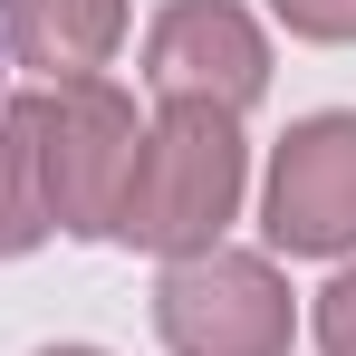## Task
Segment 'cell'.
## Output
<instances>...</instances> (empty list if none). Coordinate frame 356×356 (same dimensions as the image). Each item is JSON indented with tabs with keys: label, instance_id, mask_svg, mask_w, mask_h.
Listing matches in <instances>:
<instances>
[{
	"label": "cell",
	"instance_id": "cell-4",
	"mask_svg": "<svg viewBox=\"0 0 356 356\" xmlns=\"http://www.w3.org/2000/svg\"><path fill=\"white\" fill-rule=\"evenodd\" d=\"M260 232L280 250H298V260L356 250V106H327V116L289 125V145L270 154Z\"/></svg>",
	"mask_w": 356,
	"mask_h": 356
},
{
	"label": "cell",
	"instance_id": "cell-5",
	"mask_svg": "<svg viewBox=\"0 0 356 356\" xmlns=\"http://www.w3.org/2000/svg\"><path fill=\"white\" fill-rule=\"evenodd\" d=\"M145 87L164 106H250L270 87V39L250 29L241 0H174L145 39Z\"/></svg>",
	"mask_w": 356,
	"mask_h": 356
},
{
	"label": "cell",
	"instance_id": "cell-2",
	"mask_svg": "<svg viewBox=\"0 0 356 356\" xmlns=\"http://www.w3.org/2000/svg\"><path fill=\"white\" fill-rule=\"evenodd\" d=\"M19 125H29V154H39L49 232L116 241V202H125V174H135V145H145L135 97H116L106 77H67V87L19 97Z\"/></svg>",
	"mask_w": 356,
	"mask_h": 356
},
{
	"label": "cell",
	"instance_id": "cell-7",
	"mask_svg": "<svg viewBox=\"0 0 356 356\" xmlns=\"http://www.w3.org/2000/svg\"><path fill=\"white\" fill-rule=\"evenodd\" d=\"M49 241V193H39V154H29V125L19 106H0V260L39 250Z\"/></svg>",
	"mask_w": 356,
	"mask_h": 356
},
{
	"label": "cell",
	"instance_id": "cell-10",
	"mask_svg": "<svg viewBox=\"0 0 356 356\" xmlns=\"http://www.w3.org/2000/svg\"><path fill=\"white\" fill-rule=\"evenodd\" d=\"M39 356H97V347H39Z\"/></svg>",
	"mask_w": 356,
	"mask_h": 356
},
{
	"label": "cell",
	"instance_id": "cell-6",
	"mask_svg": "<svg viewBox=\"0 0 356 356\" xmlns=\"http://www.w3.org/2000/svg\"><path fill=\"white\" fill-rule=\"evenodd\" d=\"M116 39H125V0H0V49L39 67L49 87L97 77Z\"/></svg>",
	"mask_w": 356,
	"mask_h": 356
},
{
	"label": "cell",
	"instance_id": "cell-1",
	"mask_svg": "<svg viewBox=\"0 0 356 356\" xmlns=\"http://www.w3.org/2000/svg\"><path fill=\"white\" fill-rule=\"evenodd\" d=\"M241 183H250V154H241L232 106H164L154 135L135 145V174H125V202H116V241L193 260L241 212Z\"/></svg>",
	"mask_w": 356,
	"mask_h": 356
},
{
	"label": "cell",
	"instance_id": "cell-3",
	"mask_svg": "<svg viewBox=\"0 0 356 356\" xmlns=\"http://www.w3.org/2000/svg\"><path fill=\"white\" fill-rule=\"evenodd\" d=\"M154 327L174 356H289V280L250 250H193L154 289Z\"/></svg>",
	"mask_w": 356,
	"mask_h": 356
},
{
	"label": "cell",
	"instance_id": "cell-9",
	"mask_svg": "<svg viewBox=\"0 0 356 356\" xmlns=\"http://www.w3.org/2000/svg\"><path fill=\"white\" fill-rule=\"evenodd\" d=\"M298 39H356V0H270Z\"/></svg>",
	"mask_w": 356,
	"mask_h": 356
},
{
	"label": "cell",
	"instance_id": "cell-8",
	"mask_svg": "<svg viewBox=\"0 0 356 356\" xmlns=\"http://www.w3.org/2000/svg\"><path fill=\"white\" fill-rule=\"evenodd\" d=\"M318 356H356V270L318 289Z\"/></svg>",
	"mask_w": 356,
	"mask_h": 356
}]
</instances>
